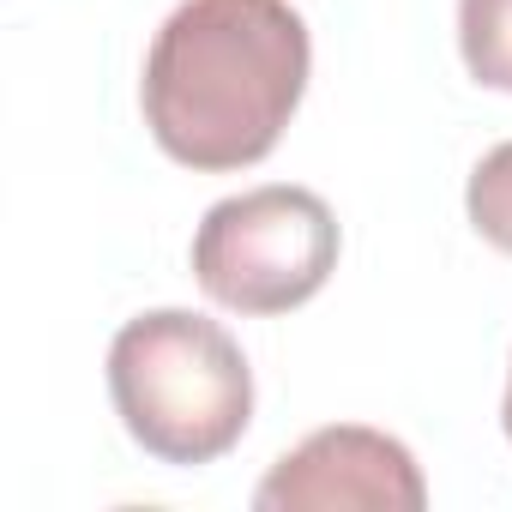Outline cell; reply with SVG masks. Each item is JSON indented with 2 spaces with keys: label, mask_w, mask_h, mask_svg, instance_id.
<instances>
[{
  "label": "cell",
  "mask_w": 512,
  "mask_h": 512,
  "mask_svg": "<svg viewBox=\"0 0 512 512\" xmlns=\"http://www.w3.org/2000/svg\"><path fill=\"white\" fill-rule=\"evenodd\" d=\"M314 43L290 0H181L145 55V127L181 169L229 175L278 151Z\"/></svg>",
  "instance_id": "obj_1"
},
{
  "label": "cell",
  "mask_w": 512,
  "mask_h": 512,
  "mask_svg": "<svg viewBox=\"0 0 512 512\" xmlns=\"http://www.w3.org/2000/svg\"><path fill=\"white\" fill-rule=\"evenodd\" d=\"M109 398L133 446L157 464L193 470L241 446L253 422V368L217 320L151 308L109 344Z\"/></svg>",
  "instance_id": "obj_2"
},
{
  "label": "cell",
  "mask_w": 512,
  "mask_h": 512,
  "mask_svg": "<svg viewBox=\"0 0 512 512\" xmlns=\"http://www.w3.org/2000/svg\"><path fill=\"white\" fill-rule=\"evenodd\" d=\"M338 217L308 187H247L217 199L193 235V278L199 290L229 308L272 320L326 290L338 272Z\"/></svg>",
  "instance_id": "obj_3"
},
{
  "label": "cell",
  "mask_w": 512,
  "mask_h": 512,
  "mask_svg": "<svg viewBox=\"0 0 512 512\" xmlns=\"http://www.w3.org/2000/svg\"><path fill=\"white\" fill-rule=\"evenodd\" d=\"M260 512H332V506H368V512H422L428 482L404 440L338 422L314 428L296 452H284L266 482L253 488Z\"/></svg>",
  "instance_id": "obj_4"
},
{
  "label": "cell",
  "mask_w": 512,
  "mask_h": 512,
  "mask_svg": "<svg viewBox=\"0 0 512 512\" xmlns=\"http://www.w3.org/2000/svg\"><path fill=\"white\" fill-rule=\"evenodd\" d=\"M458 55L476 85L512 97V0H458Z\"/></svg>",
  "instance_id": "obj_5"
},
{
  "label": "cell",
  "mask_w": 512,
  "mask_h": 512,
  "mask_svg": "<svg viewBox=\"0 0 512 512\" xmlns=\"http://www.w3.org/2000/svg\"><path fill=\"white\" fill-rule=\"evenodd\" d=\"M464 211H470V229H476L488 247L512 253V139L494 145V151L470 169Z\"/></svg>",
  "instance_id": "obj_6"
},
{
  "label": "cell",
  "mask_w": 512,
  "mask_h": 512,
  "mask_svg": "<svg viewBox=\"0 0 512 512\" xmlns=\"http://www.w3.org/2000/svg\"><path fill=\"white\" fill-rule=\"evenodd\" d=\"M500 422H506V440H512V374H506V410H500Z\"/></svg>",
  "instance_id": "obj_7"
}]
</instances>
